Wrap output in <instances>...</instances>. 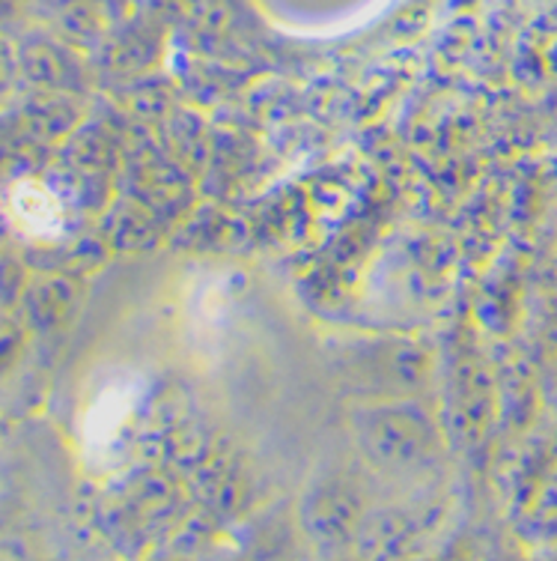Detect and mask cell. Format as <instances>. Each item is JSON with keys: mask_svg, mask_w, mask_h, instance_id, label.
<instances>
[{"mask_svg": "<svg viewBox=\"0 0 557 561\" xmlns=\"http://www.w3.org/2000/svg\"><path fill=\"white\" fill-rule=\"evenodd\" d=\"M19 76H22L19 72V48L7 36V31H0V108L10 102Z\"/></svg>", "mask_w": 557, "mask_h": 561, "instance_id": "3957f363", "label": "cell"}, {"mask_svg": "<svg viewBox=\"0 0 557 561\" xmlns=\"http://www.w3.org/2000/svg\"><path fill=\"white\" fill-rule=\"evenodd\" d=\"M3 218L19 237L33 242V245H51V242L63 237V197L57 195V188H51L45 180L33 176V173H24V176H15L7 185Z\"/></svg>", "mask_w": 557, "mask_h": 561, "instance_id": "6da1fadb", "label": "cell"}, {"mask_svg": "<svg viewBox=\"0 0 557 561\" xmlns=\"http://www.w3.org/2000/svg\"><path fill=\"white\" fill-rule=\"evenodd\" d=\"M72 299H76L72 284H66V280H48V284L36 287V293H33V317L39 323H57L72 308Z\"/></svg>", "mask_w": 557, "mask_h": 561, "instance_id": "7a4b0ae2", "label": "cell"}, {"mask_svg": "<svg viewBox=\"0 0 557 561\" xmlns=\"http://www.w3.org/2000/svg\"><path fill=\"white\" fill-rule=\"evenodd\" d=\"M15 350H19V335H15L12 329H7V325H0V365H3L7 358H12Z\"/></svg>", "mask_w": 557, "mask_h": 561, "instance_id": "277c9868", "label": "cell"}]
</instances>
